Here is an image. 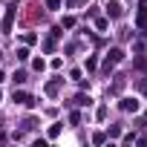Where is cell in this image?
<instances>
[{
	"label": "cell",
	"instance_id": "cell-1",
	"mask_svg": "<svg viewBox=\"0 0 147 147\" xmlns=\"http://www.w3.org/2000/svg\"><path fill=\"white\" fill-rule=\"evenodd\" d=\"M121 110H133V113H136V110H138V104H136V101H130V98H124V101H121Z\"/></svg>",
	"mask_w": 147,
	"mask_h": 147
},
{
	"label": "cell",
	"instance_id": "cell-2",
	"mask_svg": "<svg viewBox=\"0 0 147 147\" xmlns=\"http://www.w3.org/2000/svg\"><path fill=\"white\" fill-rule=\"evenodd\" d=\"M121 15V6L118 3H110V18H118Z\"/></svg>",
	"mask_w": 147,
	"mask_h": 147
},
{
	"label": "cell",
	"instance_id": "cell-3",
	"mask_svg": "<svg viewBox=\"0 0 147 147\" xmlns=\"http://www.w3.org/2000/svg\"><path fill=\"white\" fill-rule=\"evenodd\" d=\"M121 58H124V52H121V49H113V52H110V61H113V63H115V61H121Z\"/></svg>",
	"mask_w": 147,
	"mask_h": 147
},
{
	"label": "cell",
	"instance_id": "cell-4",
	"mask_svg": "<svg viewBox=\"0 0 147 147\" xmlns=\"http://www.w3.org/2000/svg\"><path fill=\"white\" fill-rule=\"evenodd\" d=\"M61 6V0H49V9H58Z\"/></svg>",
	"mask_w": 147,
	"mask_h": 147
}]
</instances>
